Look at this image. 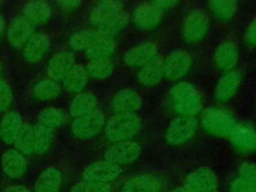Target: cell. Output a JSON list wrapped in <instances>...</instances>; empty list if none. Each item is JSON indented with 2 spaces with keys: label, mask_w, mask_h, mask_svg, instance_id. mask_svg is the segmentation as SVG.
I'll list each match as a JSON object with an SVG mask.
<instances>
[{
  "label": "cell",
  "mask_w": 256,
  "mask_h": 192,
  "mask_svg": "<svg viewBox=\"0 0 256 192\" xmlns=\"http://www.w3.org/2000/svg\"><path fill=\"white\" fill-rule=\"evenodd\" d=\"M142 127V119L136 113H115L104 126L107 139L113 143L131 140Z\"/></svg>",
  "instance_id": "cell-1"
},
{
  "label": "cell",
  "mask_w": 256,
  "mask_h": 192,
  "mask_svg": "<svg viewBox=\"0 0 256 192\" xmlns=\"http://www.w3.org/2000/svg\"><path fill=\"white\" fill-rule=\"evenodd\" d=\"M173 109L183 116H194L202 107L199 91L188 82H179L171 87L169 92Z\"/></svg>",
  "instance_id": "cell-2"
},
{
  "label": "cell",
  "mask_w": 256,
  "mask_h": 192,
  "mask_svg": "<svg viewBox=\"0 0 256 192\" xmlns=\"http://www.w3.org/2000/svg\"><path fill=\"white\" fill-rule=\"evenodd\" d=\"M202 125L206 131L216 136H229L235 125L236 119L226 110L218 107H208L201 117Z\"/></svg>",
  "instance_id": "cell-3"
},
{
  "label": "cell",
  "mask_w": 256,
  "mask_h": 192,
  "mask_svg": "<svg viewBox=\"0 0 256 192\" xmlns=\"http://www.w3.org/2000/svg\"><path fill=\"white\" fill-rule=\"evenodd\" d=\"M209 28V18L206 12L200 8L190 10L184 18L182 25L183 39L187 43L200 41Z\"/></svg>",
  "instance_id": "cell-4"
},
{
  "label": "cell",
  "mask_w": 256,
  "mask_h": 192,
  "mask_svg": "<svg viewBox=\"0 0 256 192\" xmlns=\"http://www.w3.org/2000/svg\"><path fill=\"white\" fill-rule=\"evenodd\" d=\"M198 128V121L193 116L180 115L173 119L166 130V140L172 145H182L189 141Z\"/></svg>",
  "instance_id": "cell-5"
},
{
  "label": "cell",
  "mask_w": 256,
  "mask_h": 192,
  "mask_svg": "<svg viewBox=\"0 0 256 192\" xmlns=\"http://www.w3.org/2000/svg\"><path fill=\"white\" fill-rule=\"evenodd\" d=\"M106 123L105 115L100 109L75 118L71 124L72 133L79 139H91L97 136Z\"/></svg>",
  "instance_id": "cell-6"
},
{
  "label": "cell",
  "mask_w": 256,
  "mask_h": 192,
  "mask_svg": "<svg viewBox=\"0 0 256 192\" xmlns=\"http://www.w3.org/2000/svg\"><path fill=\"white\" fill-rule=\"evenodd\" d=\"M140 154L141 146L133 140H126L109 146L104 152V159L119 166L135 162Z\"/></svg>",
  "instance_id": "cell-7"
},
{
  "label": "cell",
  "mask_w": 256,
  "mask_h": 192,
  "mask_svg": "<svg viewBox=\"0 0 256 192\" xmlns=\"http://www.w3.org/2000/svg\"><path fill=\"white\" fill-rule=\"evenodd\" d=\"M183 186L189 192H219L217 177L208 167H199L189 173Z\"/></svg>",
  "instance_id": "cell-8"
},
{
  "label": "cell",
  "mask_w": 256,
  "mask_h": 192,
  "mask_svg": "<svg viewBox=\"0 0 256 192\" xmlns=\"http://www.w3.org/2000/svg\"><path fill=\"white\" fill-rule=\"evenodd\" d=\"M191 65L192 58L188 52L174 50L163 60L164 76L169 80H178L189 71Z\"/></svg>",
  "instance_id": "cell-9"
},
{
  "label": "cell",
  "mask_w": 256,
  "mask_h": 192,
  "mask_svg": "<svg viewBox=\"0 0 256 192\" xmlns=\"http://www.w3.org/2000/svg\"><path fill=\"white\" fill-rule=\"evenodd\" d=\"M121 173V169L118 165L111 163L107 160H99L89 164L83 171V180L97 182V183H109L114 181Z\"/></svg>",
  "instance_id": "cell-10"
},
{
  "label": "cell",
  "mask_w": 256,
  "mask_h": 192,
  "mask_svg": "<svg viewBox=\"0 0 256 192\" xmlns=\"http://www.w3.org/2000/svg\"><path fill=\"white\" fill-rule=\"evenodd\" d=\"M158 56V46L153 41H143L129 48L123 56L124 62L132 67H142Z\"/></svg>",
  "instance_id": "cell-11"
},
{
  "label": "cell",
  "mask_w": 256,
  "mask_h": 192,
  "mask_svg": "<svg viewBox=\"0 0 256 192\" xmlns=\"http://www.w3.org/2000/svg\"><path fill=\"white\" fill-rule=\"evenodd\" d=\"M163 16V12L154 2L140 3L132 12V21L140 29L148 30L157 26Z\"/></svg>",
  "instance_id": "cell-12"
},
{
  "label": "cell",
  "mask_w": 256,
  "mask_h": 192,
  "mask_svg": "<svg viewBox=\"0 0 256 192\" xmlns=\"http://www.w3.org/2000/svg\"><path fill=\"white\" fill-rule=\"evenodd\" d=\"M74 64L75 59L71 52L66 50L58 51L53 54L48 62L46 68L47 76L49 79L56 82L63 81V79L74 66Z\"/></svg>",
  "instance_id": "cell-13"
},
{
  "label": "cell",
  "mask_w": 256,
  "mask_h": 192,
  "mask_svg": "<svg viewBox=\"0 0 256 192\" xmlns=\"http://www.w3.org/2000/svg\"><path fill=\"white\" fill-rule=\"evenodd\" d=\"M35 32V26L24 17L14 18L7 29V40L15 48L22 47L32 37Z\"/></svg>",
  "instance_id": "cell-14"
},
{
  "label": "cell",
  "mask_w": 256,
  "mask_h": 192,
  "mask_svg": "<svg viewBox=\"0 0 256 192\" xmlns=\"http://www.w3.org/2000/svg\"><path fill=\"white\" fill-rule=\"evenodd\" d=\"M141 106V96L130 88L119 90L111 99V108L115 113H135Z\"/></svg>",
  "instance_id": "cell-15"
},
{
  "label": "cell",
  "mask_w": 256,
  "mask_h": 192,
  "mask_svg": "<svg viewBox=\"0 0 256 192\" xmlns=\"http://www.w3.org/2000/svg\"><path fill=\"white\" fill-rule=\"evenodd\" d=\"M239 59V48L232 40H225L214 52V63L218 69L229 72L233 70Z\"/></svg>",
  "instance_id": "cell-16"
},
{
  "label": "cell",
  "mask_w": 256,
  "mask_h": 192,
  "mask_svg": "<svg viewBox=\"0 0 256 192\" xmlns=\"http://www.w3.org/2000/svg\"><path fill=\"white\" fill-rule=\"evenodd\" d=\"M161 179L153 173H142L128 179L122 186V192H159Z\"/></svg>",
  "instance_id": "cell-17"
},
{
  "label": "cell",
  "mask_w": 256,
  "mask_h": 192,
  "mask_svg": "<svg viewBox=\"0 0 256 192\" xmlns=\"http://www.w3.org/2000/svg\"><path fill=\"white\" fill-rule=\"evenodd\" d=\"M50 48V39L43 32L34 33L23 46V56L30 63H36L44 58Z\"/></svg>",
  "instance_id": "cell-18"
},
{
  "label": "cell",
  "mask_w": 256,
  "mask_h": 192,
  "mask_svg": "<svg viewBox=\"0 0 256 192\" xmlns=\"http://www.w3.org/2000/svg\"><path fill=\"white\" fill-rule=\"evenodd\" d=\"M2 170L10 179H18L22 177L27 169V161L23 154L16 149L6 150L1 159Z\"/></svg>",
  "instance_id": "cell-19"
},
{
  "label": "cell",
  "mask_w": 256,
  "mask_h": 192,
  "mask_svg": "<svg viewBox=\"0 0 256 192\" xmlns=\"http://www.w3.org/2000/svg\"><path fill=\"white\" fill-rule=\"evenodd\" d=\"M234 146L244 152L256 151V129L248 124L237 123L229 135Z\"/></svg>",
  "instance_id": "cell-20"
},
{
  "label": "cell",
  "mask_w": 256,
  "mask_h": 192,
  "mask_svg": "<svg viewBox=\"0 0 256 192\" xmlns=\"http://www.w3.org/2000/svg\"><path fill=\"white\" fill-rule=\"evenodd\" d=\"M124 10V3L121 1L106 0L98 2L90 11L88 21L90 25L97 28L100 24Z\"/></svg>",
  "instance_id": "cell-21"
},
{
  "label": "cell",
  "mask_w": 256,
  "mask_h": 192,
  "mask_svg": "<svg viewBox=\"0 0 256 192\" xmlns=\"http://www.w3.org/2000/svg\"><path fill=\"white\" fill-rule=\"evenodd\" d=\"M136 77L137 81L145 87L157 85L164 77L163 59L158 55L153 60L140 67Z\"/></svg>",
  "instance_id": "cell-22"
},
{
  "label": "cell",
  "mask_w": 256,
  "mask_h": 192,
  "mask_svg": "<svg viewBox=\"0 0 256 192\" xmlns=\"http://www.w3.org/2000/svg\"><path fill=\"white\" fill-rule=\"evenodd\" d=\"M241 83V74L238 70L226 72L218 81L215 88V97L218 101L230 99L238 90Z\"/></svg>",
  "instance_id": "cell-23"
},
{
  "label": "cell",
  "mask_w": 256,
  "mask_h": 192,
  "mask_svg": "<svg viewBox=\"0 0 256 192\" xmlns=\"http://www.w3.org/2000/svg\"><path fill=\"white\" fill-rule=\"evenodd\" d=\"M23 125L21 115L16 111L7 112L0 122V138L5 144H13Z\"/></svg>",
  "instance_id": "cell-24"
},
{
  "label": "cell",
  "mask_w": 256,
  "mask_h": 192,
  "mask_svg": "<svg viewBox=\"0 0 256 192\" xmlns=\"http://www.w3.org/2000/svg\"><path fill=\"white\" fill-rule=\"evenodd\" d=\"M62 182V173L55 166L47 167L37 178L34 192H59Z\"/></svg>",
  "instance_id": "cell-25"
},
{
  "label": "cell",
  "mask_w": 256,
  "mask_h": 192,
  "mask_svg": "<svg viewBox=\"0 0 256 192\" xmlns=\"http://www.w3.org/2000/svg\"><path fill=\"white\" fill-rule=\"evenodd\" d=\"M51 16V8L45 1H30L22 7V17L34 26L46 22Z\"/></svg>",
  "instance_id": "cell-26"
},
{
  "label": "cell",
  "mask_w": 256,
  "mask_h": 192,
  "mask_svg": "<svg viewBox=\"0 0 256 192\" xmlns=\"http://www.w3.org/2000/svg\"><path fill=\"white\" fill-rule=\"evenodd\" d=\"M89 80V75L86 68L78 63H75L68 74L63 79V87L70 93H81L86 87Z\"/></svg>",
  "instance_id": "cell-27"
},
{
  "label": "cell",
  "mask_w": 256,
  "mask_h": 192,
  "mask_svg": "<svg viewBox=\"0 0 256 192\" xmlns=\"http://www.w3.org/2000/svg\"><path fill=\"white\" fill-rule=\"evenodd\" d=\"M97 105L98 100L93 94L81 92L72 99L69 106V113L75 119L93 112L97 109Z\"/></svg>",
  "instance_id": "cell-28"
},
{
  "label": "cell",
  "mask_w": 256,
  "mask_h": 192,
  "mask_svg": "<svg viewBox=\"0 0 256 192\" xmlns=\"http://www.w3.org/2000/svg\"><path fill=\"white\" fill-rule=\"evenodd\" d=\"M130 20V15L126 11H122L113 17L109 18L102 24H100L97 28L98 32L101 34L103 37L107 38H114L118 34L122 32V30L127 26Z\"/></svg>",
  "instance_id": "cell-29"
},
{
  "label": "cell",
  "mask_w": 256,
  "mask_h": 192,
  "mask_svg": "<svg viewBox=\"0 0 256 192\" xmlns=\"http://www.w3.org/2000/svg\"><path fill=\"white\" fill-rule=\"evenodd\" d=\"M115 48L116 42L114 38H107L101 36L85 51V54L90 60L109 59V57L114 53Z\"/></svg>",
  "instance_id": "cell-30"
},
{
  "label": "cell",
  "mask_w": 256,
  "mask_h": 192,
  "mask_svg": "<svg viewBox=\"0 0 256 192\" xmlns=\"http://www.w3.org/2000/svg\"><path fill=\"white\" fill-rule=\"evenodd\" d=\"M68 115L56 107H46L42 109L37 116V123L51 129H57L66 123Z\"/></svg>",
  "instance_id": "cell-31"
},
{
  "label": "cell",
  "mask_w": 256,
  "mask_h": 192,
  "mask_svg": "<svg viewBox=\"0 0 256 192\" xmlns=\"http://www.w3.org/2000/svg\"><path fill=\"white\" fill-rule=\"evenodd\" d=\"M53 130L37 123L33 126V150L37 155L47 153L52 145Z\"/></svg>",
  "instance_id": "cell-32"
},
{
  "label": "cell",
  "mask_w": 256,
  "mask_h": 192,
  "mask_svg": "<svg viewBox=\"0 0 256 192\" xmlns=\"http://www.w3.org/2000/svg\"><path fill=\"white\" fill-rule=\"evenodd\" d=\"M101 37L97 29H82L74 33L70 40V46L77 51H86L96 40Z\"/></svg>",
  "instance_id": "cell-33"
},
{
  "label": "cell",
  "mask_w": 256,
  "mask_h": 192,
  "mask_svg": "<svg viewBox=\"0 0 256 192\" xmlns=\"http://www.w3.org/2000/svg\"><path fill=\"white\" fill-rule=\"evenodd\" d=\"M61 92V86L59 82L51 80L49 78L38 81L32 89L33 96L38 100H51L56 98Z\"/></svg>",
  "instance_id": "cell-34"
},
{
  "label": "cell",
  "mask_w": 256,
  "mask_h": 192,
  "mask_svg": "<svg viewBox=\"0 0 256 192\" xmlns=\"http://www.w3.org/2000/svg\"><path fill=\"white\" fill-rule=\"evenodd\" d=\"M15 149L23 155L34 153L33 150V126L29 123H23L18 135L13 142Z\"/></svg>",
  "instance_id": "cell-35"
},
{
  "label": "cell",
  "mask_w": 256,
  "mask_h": 192,
  "mask_svg": "<svg viewBox=\"0 0 256 192\" xmlns=\"http://www.w3.org/2000/svg\"><path fill=\"white\" fill-rule=\"evenodd\" d=\"M86 71L89 77L102 80L111 76L113 73V63L110 59L89 60L86 65Z\"/></svg>",
  "instance_id": "cell-36"
},
{
  "label": "cell",
  "mask_w": 256,
  "mask_h": 192,
  "mask_svg": "<svg viewBox=\"0 0 256 192\" xmlns=\"http://www.w3.org/2000/svg\"><path fill=\"white\" fill-rule=\"evenodd\" d=\"M212 14L219 20L231 19L237 11V2L232 0H214L208 3Z\"/></svg>",
  "instance_id": "cell-37"
},
{
  "label": "cell",
  "mask_w": 256,
  "mask_h": 192,
  "mask_svg": "<svg viewBox=\"0 0 256 192\" xmlns=\"http://www.w3.org/2000/svg\"><path fill=\"white\" fill-rule=\"evenodd\" d=\"M112 188L107 183H97L91 181H80L74 184L69 192H111Z\"/></svg>",
  "instance_id": "cell-38"
},
{
  "label": "cell",
  "mask_w": 256,
  "mask_h": 192,
  "mask_svg": "<svg viewBox=\"0 0 256 192\" xmlns=\"http://www.w3.org/2000/svg\"><path fill=\"white\" fill-rule=\"evenodd\" d=\"M13 100L12 90L8 83L1 80L0 81V112L6 111Z\"/></svg>",
  "instance_id": "cell-39"
},
{
  "label": "cell",
  "mask_w": 256,
  "mask_h": 192,
  "mask_svg": "<svg viewBox=\"0 0 256 192\" xmlns=\"http://www.w3.org/2000/svg\"><path fill=\"white\" fill-rule=\"evenodd\" d=\"M238 177L256 184V164L254 163H243L238 169Z\"/></svg>",
  "instance_id": "cell-40"
},
{
  "label": "cell",
  "mask_w": 256,
  "mask_h": 192,
  "mask_svg": "<svg viewBox=\"0 0 256 192\" xmlns=\"http://www.w3.org/2000/svg\"><path fill=\"white\" fill-rule=\"evenodd\" d=\"M230 192H256V184L237 177L230 185Z\"/></svg>",
  "instance_id": "cell-41"
},
{
  "label": "cell",
  "mask_w": 256,
  "mask_h": 192,
  "mask_svg": "<svg viewBox=\"0 0 256 192\" xmlns=\"http://www.w3.org/2000/svg\"><path fill=\"white\" fill-rule=\"evenodd\" d=\"M245 39L249 44L256 45V19H254L247 28Z\"/></svg>",
  "instance_id": "cell-42"
},
{
  "label": "cell",
  "mask_w": 256,
  "mask_h": 192,
  "mask_svg": "<svg viewBox=\"0 0 256 192\" xmlns=\"http://www.w3.org/2000/svg\"><path fill=\"white\" fill-rule=\"evenodd\" d=\"M61 9H63L64 11H72L74 10L78 5L81 4L80 1H59L57 3Z\"/></svg>",
  "instance_id": "cell-43"
},
{
  "label": "cell",
  "mask_w": 256,
  "mask_h": 192,
  "mask_svg": "<svg viewBox=\"0 0 256 192\" xmlns=\"http://www.w3.org/2000/svg\"><path fill=\"white\" fill-rule=\"evenodd\" d=\"M154 4L164 13V11L173 8L177 2L176 1H166V0H161V1H153Z\"/></svg>",
  "instance_id": "cell-44"
},
{
  "label": "cell",
  "mask_w": 256,
  "mask_h": 192,
  "mask_svg": "<svg viewBox=\"0 0 256 192\" xmlns=\"http://www.w3.org/2000/svg\"><path fill=\"white\" fill-rule=\"evenodd\" d=\"M3 192H30L25 186L22 185H14L6 188Z\"/></svg>",
  "instance_id": "cell-45"
},
{
  "label": "cell",
  "mask_w": 256,
  "mask_h": 192,
  "mask_svg": "<svg viewBox=\"0 0 256 192\" xmlns=\"http://www.w3.org/2000/svg\"><path fill=\"white\" fill-rule=\"evenodd\" d=\"M5 19H4V16L0 13V38L1 36L3 35L4 33V30H5Z\"/></svg>",
  "instance_id": "cell-46"
},
{
  "label": "cell",
  "mask_w": 256,
  "mask_h": 192,
  "mask_svg": "<svg viewBox=\"0 0 256 192\" xmlns=\"http://www.w3.org/2000/svg\"><path fill=\"white\" fill-rule=\"evenodd\" d=\"M171 192H189V191L184 186H182V187H176Z\"/></svg>",
  "instance_id": "cell-47"
},
{
  "label": "cell",
  "mask_w": 256,
  "mask_h": 192,
  "mask_svg": "<svg viewBox=\"0 0 256 192\" xmlns=\"http://www.w3.org/2000/svg\"><path fill=\"white\" fill-rule=\"evenodd\" d=\"M1 72H2V66H1V62H0V77H1ZM1 81V79H0Z\"/></svg>",
  "instance_id": "cell-48"
}]
</instances>
